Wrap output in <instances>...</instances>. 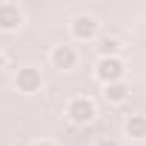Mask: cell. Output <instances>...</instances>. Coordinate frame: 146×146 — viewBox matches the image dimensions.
I'll return each mask as SVG.
<instances>
[{
  "label": "cell",
  "mask_w": 146,
  "mask_h": 146,
  "mask_svg": "<svg viewBox=\"0 0 146 146\" xmlns=\"http://www.w3.org/2000/svg\"><path fill=\"white\" fill-rule=\"evenodd\" d=\"M66 115L75 120V123H89V120L95 117V103H92L89 98H75V100L69 103Z\"/></svg>",
  "instance_id": "cell-1"
},
{
  "label": "cell",
  "mask_w": 146,
  "mask_h": 146,
  "mask_svg": "<svg viewBox=\"0 0 146 146\" xmlns=\"http://www.w3.org/2000/svg\"><path fill=\"white\" fill-rule=\"evenodd\" d=\"M120 75H123V63H120L117 57H103V60L98 63V78H100L103 83H117Z\"/></svg>",
  "instance_id": "cell-2"
},
{
  "label": "cell",
  "mask_w": 146,
  "mask_h": 146,
  "mask_svg": "<svg viewBox=\"0 0 146 146\" xmlns=\"http://www.w3.org/2000/svg\"><path fill=\"white\" fill-rule=\"evenodd\" d=\"M17 89L20 92H37L40 89V72L37 69H32V66H26V69H20L17 72Z\"/></svg>",
  "instance_id": "cell-3"
},
{
  "label": "cell",
  "mask_w": 146,
  "mask_h": 146,
  "mask_svg": "<svg viewBox=\"0 0 146 146\" xmlns=\"http://www.w3.org/2000/svg\"><path fill=\"white\" fill-rule=\"evenodd\" d=\"M52 60H54L57 69H72V66H75V60H78V54H75V49H72V46H57V49L52 52Z\"/></svg>",
  "instance_id": "cell-4"
},
{
  "label": "cell",
  "mask_w": 146,
  "mask_h": 146,
  "mask_svg": "<svg viewBox=\"0 0 146 146\" xmlns=\"http://www.w3.org/2000/svg\"><path fill=\"white\" fill-rule=\"evenodd\" d=\"M20 23V9L15 3H3L0 6V29H15Z\"/></svg>",
  "instance_id": "cell-5"
},
{
  "label": "cell",
  "mask_w": 146,
  "mask_h": 146,
  "mask_svg": "<svg viewBox=\"0 0 146 146\" xmlns=\"http://www.w3.org/2000/svg\"><path fill=\"white\" fill-rule=\"evenodd\" d=\"M95 29H98V23H95L92 17H78V20H75V26H72L75 37H92V35H95Z\"/></svg>",
  "instance_id": "cell-6"
},
{
  "label": "cell",
  "mask_w": 146,
  "mask_h": 146,
  "mask_svg": "<svg viewBox=\"0 0 146 146\" xmlns=\"http://www.w3.org/2000/svg\"><path fill=\"white\" fill-rule=\"evenodd\" d=\"M126 132H129L132 137H143V135H146V117L132 115V117H129V123H126Z\"/></svg>",
  "instance_id": "cell-7"
},
{
  "label": "cell",
  "mask_w": 146,
  "mask_h": 146,
  "mask_svg": "<svg viewBox=\"0 0 146 146\" xmlns=\"http://www.w3.org/2000/svg\"><path fill=\"white\" fill-rule=\"evenodd\" d=\"M126 95H129V89H126L123 83H106V98H109V100L120 103V100H126Z\"/></svg>",
  "instance_id": "cell-8"
},
{
  "label": "cell",
  "mask_w": 146,
  "mask_h": 146,
  "mask_svg": "<svg viewBox=\"0 0 146 146\" xmlns=\"http://www.w3.org/2000/svg\"><path fill=\"white\" fill-rule=\"evenodd\" d=\"M100 52H103V57H109L112 52H117V40H112V37H103V40H100Z\"/></svg>",
  "instance_id": "cell-9"
},
{
  "label": "cell",
  "mask_w": 146,
  "mask_h": 146,
  "mask_svg": "<svg viewBox=\"0 0 146 146\" xmlns=\"http://www.w3.org/2000/svg\"><path fill=\"white\" fill-rule=\"evenodd\" d=\"M100 146H117V143H100Z\"/></svg>",
  "instance_id": "cell-10"
},
{
  "label": "cell",
  "mask_w": 146,
  "mask_h": 146,
  "mask_svg": "<svg viewBox=\"0 0 146 146\" xmlns=\"http://www.w3.org/2000/svg\"><path fill=\"white\" fill-rule=\"evenodd\" d=\"M0 69H3V54H0Z\"/></svg>",
  "instance_id": "cell-11"
},
{
  "label": "cell",
  "mask_w": 146,
  "mask_h": 146,
  "mask_svg": "<svg viewBox=\"0 0 146 146\" xmlns=\"http://www.w3.org/2000/svg\"><path fill=\"white\" fill-rule=\"evenodd\" d=\"M37 146H52V143H37Z\"/></svg>",
  "instance_id": "cell-12"
}]
</instances>
